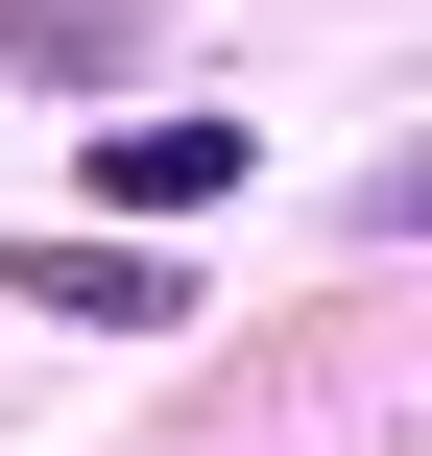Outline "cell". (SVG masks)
<instances>
[{"mask_svg":"<svg viewBox=\"0 0 432 456\" xmlns=\"http://www.w3.org/2000/svg\"><path fill=\"white\" fill-rule=\"evenodd\" d=\"M0 313H72V337H168L192 289H168L144 240H0Z\"/></svg>","mask_w":432,"mask_h":456,"instance_id":"6da1fadb","label":"cell"},{"mask_svg":"<svg viewBox=\"0 0 432 456\" xmlns=\"http://www.w3.org/2000/svg\"><path fill=\"white\" fill-rule=\"evenodd\" d=\"M240 192V120H96V216H216Z\"/></svg>","mask_w":432,"mask_h":456,"instance_id":"7a4b0ae2","label":"cell"},{"mask_svg":"<svg viewBox=\"0 0 432 456\" xmlns=\"http://www.w3.org/2000/svg\"><path fill=\"white\" fill-rule=\"evenodd\" d=\"M0 72H48V96H96V72H120V24H96V0H0Z\"/></svg>","mask_w":432,"mask_h":456,"instance_id":"3957f363","label":"cell"}]
</instances>
